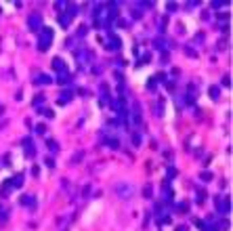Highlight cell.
<instances>
[{"label": "cell", "mask_w": 233, "mask_h": 231, "mask_svg": "<svg viewBox=\"0 0 233 231\" xmlns=\"http://www.w3.org/2000/svg\"><path fill=\"white\" fill-rule=\"evenodd\" d=\"M50 44H53V29L50 28H44L42 25V32H40V40H38V49L42 50H49Z\"/></svg>", "instance_id": "obj_1"}, {"label": "cell", "mask_w": 233, "mask_h": 231, "mask_svg": "<svg viewBox=\"0 0 233 231\" xmlns=\"http://www.w3.org/2000/svg\"><path fill=\"white\" fill-rule=\"evenodd\" d=\"M28 28L32 29V32H38V29L42 28V17H40V15H29L28 17Z\"/></svg>", "instance_id": "obj_2"}, {"label": "cell", "mask_w": 233, "mask_h": 231, "mask_svg": "<svg viewBox=\"0 0 233 231\" xmlns=\"http://www.w3.org/2000/svg\"><path fill=\"white\" fill-rule=\"evenodd\" d=\"M107 50H120V46H122V40L120 38H118V36L116 34H111L109 36V38H107Z\"/></svg>", "instance_id": "obj_3"}, {"label": "cell", "mask_w": 233, "mask_h": 231, "mask_svg": "<svg viewBox=\"0 0 233 231\" xmlns=\"http://www.w3.org/2000/svg\"><path fill=\"white\" fill-rule=\"evenodd\" d=\"M116 191H118V196H120V197H130V196H132V185L120 183V185L116 187Z\"/></svg>", "instance_id": "obj_4"}, {"label": "cell", "mask_w": 233, "mask_h": 231, "mask_svg": "<svg viewBox=\"0 0 233 231\" xmlns=\"http://www.w3.org/2000/svg\"><path fill=\"white\" fill-rule=\"evenodd\" d=\"M53 67H55L57 74H65V71H67V65H65V61L61 57H55V59H53Z\"/></svg>", "instance_id": "obj_5"}, {"label": "cell", "mask_w": 233, "mask_h": 231, "mask_svg": "<svg viewBox=\"0 0 233 231\" xmlns=\"http://www.w3.org/2000/svg\"><path fill=\"white\" fill-rule=\"evenodd\" d=\"M23 149H25V155L28 158H34L36 155V147H34V143H32V139H23Z\"/></svg>", "instance_id": "obj_6"}, {"label": "cell", "mask_w": 233, "mask_h": 231, "mask_svg": "<svg viewBox=\"0 0 233 231\" xmlns=\"http://www.w3.org/2000/svg\"><path fill=\"white\" fill-rule=\"evenodd\" d=\"M21 204H23V206H28V208H36V197L34 196H23Z\"/></svg>", "instance_id": "obj_7"}, {"label": "cell", "mask_w": 233, "mask_h": 231, "mask_svg": "<svg viewBox=\"0 0 233 231\" xmlns=\"http://www.w3.org/2000/svg\"><path fill=\"white\" fill-rule=\"evenodd\" d=\"M229 210H231V202H229V197H225V200L220 202V206H219V212L220 214H227Z\"/></svg>", "instance_id": "obj_8"}, {"label": "cell", "mask_w": 233, "mask_h": 231, "mask_svg": "<svg viewBox=\"0 0 233 231\" xmlns=\"http://www.w3.org/2000/svg\"><path fill=\"white\" fill-rule=\"evenodd\" d=\"M70 101H71V92L70 91H63V92H61V97L57 99V103H59V105H65V103H70Z\"/></svg>", "instance_id": "obj_9"}, {"label": "cell", "mask_w": 233, "mask_h": 231, "mask_svg": "<svg viewBox=\"0 0 233 231\" xmlns=\"http://www.w3.org/2000/svg\"><path fill=\"white\" fill-rule=\"evenodd\" d=\"M59 21H61V25H63V28H70L71 17H70L67 13H61V11H59Z\"/></svg>", "instance_id": "obj_10"}, {"label": "cell", "mask_w": 233, "mask_h": 231, "mask_svg": "<svg viewBox=\"0 0 233 231\" xmlns=\"http://www.w3.org/2000/svg\"><path fill=\"white\" fill-rule=\"evenodd\" d=\"M23 185V175H15L13 181H11V187H21Z\"/></svg>", "instance_id": "obj_11"}, {"label": "cell", "mask_w": 233, "mask_h": 231, "mask_svg": "<svg viewBox=\"0 0 233 231\" xmlns=\"http://www.w3.org/2000/svg\"><path fill=\"white\" fill-rule=\"evenodd\" d=\"M36 82H38V84H44V86H46V84H50L53 80H50V76H46V74H40V76L36 78Z\"/></svg>", "instance_id": "obj_12"}, {"label": "cell", "mask_w": 233, "mask_h": 231, "mask_svg": "<svg viewBox=\"0 0 233 231\" xmlns=\"http://www.w3.org/2000/svg\"><path fill=\"white\" fill-rule=\"evenodd\" d=\"M151 193H153L151 183H145V187H143V197H151Z\"/></svg>", "instance_id": "obj_13"}, {"label": "cell", "mask_w": 233, "mask_h": 231, "mask_svg": "<svg viewBox=\"0 0 233 231\" xmlns=\"http://www.w3.org/2000/svg\"><path fill=\"white\" fill-rule=\"evenodd\" d=\"M105 145L109 147V149H118L120 143H118V139H105Z\"/></svg>", "instance_id": "obj_14"}, {"label": "cell", "mask_w": 233, "mask_h": 231, "mask_svg": "<svg viewBox=\"0 0 233 231\" xmlns=\"http://www.w3.org/2000/svg\"><path fill=\"white\" fill-rule=\"evenodd\" d=\"M57 82H59V84H67V82H70V71H65V74H59Z\"/></svg>", "instance_id": "obj_15"}, {"label": "cell", "mask_w": 233, "mask_h": 231, "mask_svg": "<svg viewBox=\"0 0 233 231\" xmlns=\"http://www.w3.org/2000/svg\"><path fill=\"white\" fill-rule=\"evenodd\" d=\"M153 46H155V49H158V50H164V49H166V42H164V40H160V38H158V40L153 42Z\"/></svg>", "instance_id": "obj_16"}, {"label": "cell", "mask_w": 233, "mask_h": 231, "mask_svg": "<svg viewBox=\"0 0 233 231\" xmlns=\"http://www.w3.org/2000/svg\"><path fill=\"white\" fill-rule=\"evenodd\" d=\"M220 84L229 88V86H231V76H229V74H225V76H223V80H220Z\"/></svg>", "instance_id": "obj_17"}, {"label": "cell", "mask_w": 233, "mask_h": 231, "mask_svg": "<svg viewBox=\"0 0 233 231\" xmlns=\"http://www.w3.org/2000/svg\"><path fill=\"white\" fill-rule=\"evenodd\" d=\"M210 97L214 99V101H219V88H216V86H210Z\"/></svg>", "instance_id": "obj_18"}, {"label": "cell", "mask_w": 233, "mask_h": 231, "mask_svg": "<svg viewBox=\"0 0 233 231\" xmlns=\"http://www.w3.org/2000/svg\"><path fill=\"white\" fill-rule=\"evenodd\" d=\"M38 113H44L46 118H53L55 113H53V109H38Z\"/></svg>", "instance_id": "obj_19"}, {"label": "cell", "mask_w": 233, "mask_h": 231, "mask_svg": "<svg viewBox=\"0 0 233 231\" xmlns=\"http://www.w3.org/2000/svg\"><path fill=\"white\" fill-rule=\"evenodd\" d=\"M46 145H49V149H50V151H53V154H55L57 149H59V145H57L55 141H49V143H46Z\"/></svg>", "instance_id": "obj_20"}, {"label": "cell", "mask_w": 233, "mask_h": 231, "mask_svg": "<svg viewBox=\"0 0 233 231\" xmlns=\"http://www.w3.org/2000/svg\"><path fill=\"white\" fill-rule=\"evenodd\" d=\"M166 176H168V179H174V176H177V168H168Z\"/></svg>", "instance_id": "obj_21"}, {"label": "cell", "mask_w": 233, "mask_h": 231, "mask_svg": "<svg viewBox=\"0 0 233 231\" xmlns=\"http://www.w3.org/2000/svg\"><path fill=\"white\" fill-rule=\"evenodd\" d=\"M36 133H38V134H44V133H46V126H44V124H38V126H36Z\"/></svg>", "instance_id": "obj_22"}, {"label": "cell", "mask_w": 233, "mask_h": 231, "mask_svg": "<svg viewBox=\"0 0 233 231\" xmlns=\"http://www.w3.org/2000/svg\"><path fill=\"white\" fill-rule=\"evenodd\" d=\"M82 160V151H78V154H74V158H71V162H74V164H78V162Z\"/></svg>", "instance_id": "obj_23"}, {"label": "cell", "mask_w": 233, "mask_h": 231, "mask_svg": "<svg viewBox=\"0 0 233 231\" xmlns=\"http://www.w3.org/2000/svg\"><path fill=\"white\" fill-rule=\"evenodd\" d=\"M199 179H202V181H210V179H212V172H202V175H199Z\"/></svg>", "instance_id": "obj_24"}, {"label": "cell", "mask_w": 233, "mask_h": 231, "mask_svg": "<svg viewBox=\"0 0 233 231\" xmlns=\"http://www.w3.org/2000/svg\"><path fill=\"white\" fill-rule=\"evenodd\" d=\"M179 210H181V212H183V214H185V212H187V210H189V204H179Z\"/></svg>", "instance_id": "obj_25"}, {"label": "cell", "mask_w": 233, "mask_h": 231, "mask_svg": "<svg viewBox=\"0 0 233 231\" xmlns=\"http://www.w3.org/2000/svg\"><path fill=\"white\" fill-rule=\"evenodd\" d=\"M40 103H44V95H38V97L34 99V105H40Z\"/></svg>", "instance_id": "obj_26"}, {"label": "cell", "mask_w": 233, "mask_h": 231, "mask_svg": "<svg viewBox=\"0 0 233 231\" xmlns=\"http://www.w3.org/2000/svg\"><path fill=\"white\" fill-rule=\"evenodd\" d=\"M185 53H187V55H189V57H198V53H195V50H193V49H189V46L185 49Z\"/></svg>", "instance_id": "obj_27"}, {"label": "cell", "mask_w": 233, "mask_h": 231, "mask_svg": "<svg viewBox=\"0 0 233 231\" xmlns=\"http://www.w3.org/2000/svg\"><path fill=\"white\" fill-rule=\"evenodd\" d=\"M67 7V2H55V8L57 11H59V8H65Z\"/></svg>", "instance_id": "obj_28"}, {"label": "cell", "mask_w": 233, "mask_h": 231, "mask_svg": "<svg viewBox=\"0 0 233 231\" xmlns=\"http://www.w3.org/2000/svg\"><path fill=\"white\" fill-rule=\"evenodd\" d=\"M212 7H214V8H220V7H225V2H219V0H216V2H212Z\"/></svg>", "instance_id": "obj_29"}, {"label": "cell", "mask_w": 233, "mask_h": 231, "mask_svg": "<svg viewBox=\"0 0 233 231\" xmlns=\"http://www.w3.org/2000/svg\"><path fill=\"white\" fill-rule=\"evenodd\" d=\"M132 143H134V145H139V143H141V137H139V134H134V137H132Z\"/></svg>", "instance_id": "obj_30"}, {"label": "cell", "mask_w": 233, "mask_h": 231, "mask_svg": "<svg viewBox=\"0 0 233 231\" xmlns=\"http://www.w3.org/2000/svg\"><path fill=\"white\" fill-rule=\"evenodd\" d=\"M195 42H204V34H198V36H195Z\"/></svg>", "instance_id": "obj_31"}, {"label": "cell", "mask_w": 233, "mask_h": 231, "mask_svg": "<svg viewBox=\"0 0 233 231\" xmlns=\"http://www.w3.org/2000/svg\"><path fill=\"white\" fill-rule=\"evenodd\" d=\"M174 231H187V227H185V225H179V227H177Z\"/></svg>", "instance_id": "obj_32"}, {"label": "cell", "mask_w": 233, "mask_h": 231, "mask_svg": "<svg viewBox=\"0 0 233 231\" xmlns=\"http://www.w3.org/2000/svg\"><path fill=\"white\" fill-rule=\"evenodd\" d=\"M0 112H2V107H0Z\"/></svg>", "instance_id": "obj_33"}, {"label": "cell", "mask_w": 233, "mask_h": 231, "mask_svg": "<svg viewBox=\"0 0 233 231\" xmlns=\"http://www.w3.org/2000/svg\"><path fill=\"white\" fill-rule=\"evenodd\" d=\"M0 212H2V208H0Z\"/></svg>", "instance_id": "obj_34"}]
</instances>
